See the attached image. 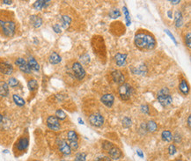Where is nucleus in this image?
Returning <instances> with one entry per match:
<instances>
[{"mask_svg": "<svg viewBox=\"0 0 191 161\" xmlns=\"http://www.w3.org/2000/svg\"><path fill=\"white\" fill-rule=\"evenodd\" d=\"M135 44L137 48L142 49H152L155 48V39L146 33H137L135 36Z\"/></svg>", "mask_w": 191, "mask_h": 161, "instance_id": "obj_1", "label": "nucleus"}, {"mask_svg": "<svg viewBox=\"0 0 191 161\" xmlns=\"http://www.w3.org/2000/svg\"><path fill=\"white\" fill-rule=\"evenodd\" d=\"M132 87L130 86V85L129 84H123L121 85V86L119 87V95L121 97L122 99L123 100H128L130 99L131 94H132Z\"/></svg>", "mask_w": 191, "mask_h": 161, "instance_id": "obj_2", "label": "nucleus"}, {"mask_svg": "<svg viewBox=\"0 0 191 161\" xmlns=\"http://www.w3.org/2000/svg\"><path fill=\"white\" fill-rule=\"evenodd\" d=\"M15 29H16V25L13 21H5L2 27L4 34L7 37L13 36L15 33Z\"/></svg>", "mask_w": 191, "mask_h": 161, "instance_id": "obj_3", "label": "nucleus"}, {"mask_svg": "<svg viewBox=\"0 0 191 161\" xmlns=\"http://www.w3.org/2000/svg\"><path fill=\"white\" fill-rule=\"evenodd\" d=\"M72 70L74 72L75 77L78 79H80V80H81L82 79H84V77L85 76V71L83 66L80 65V63H78V62H76V63L73 64V65H72Z\"/></svg>", "mask_w": 191, "mask_h": 161, "instance_id": "obj_4", "label": "nucleus"}, {"mask_svg": "<svg viewBox=\"0 0 191 161\" xmlns=\"http://www.w3.org/2000/svg\"><path fill=\"white\" fill-rule=\"evenodd\" d=\"M89 122L92 125L95 127H100L104 123V118L100 114H93L89 117Z\"/></svg>", "mask_w": 191, "mask_h": 161, "instance_id": "obj_5", "label": "nucleus"}, {"mask_svg": "<svg viewBox=\"0 0 191 161\" xmlns=\"http://www.w3.org/2000/svg\"><path fill=\"white\" fill-rule=\"evenodd\" d=\"M47 125L50 129L57 131L60 129V122L56 116H49L47 119Z\"/></svg>", "mask_w": 191, "mask_h": 161, "instance_id": "obj_6", "label": "nucleus"}, {"mask_svg": "<svg viewBox=\"0 0 191 161\" xmlns=\"http://www.w3.org/2000/svg\"><path fill=\"white\" fill-rule=\"evenodd\" d=\"M15 65H18L19 68V70L21 71H23L24 73L29 74L31 72V70H30L29 66L27 65V63L23 58H18L16 60V62H15Z\"/></svg>", "mask_w": 191, "mask_h": 161, "instance_id": "obj_7", "label": "nucleus"}, {"mask_svg": "<svg viewBox=\"0 0 191 161\" xmlns=\"http://www.w3.org/2000/svg\"><path fill=\"white\" fill-rule=\"evenodd\" d=\"M112 78H113V80L114 81L116 84H118V85L124 84L125 77L122 73V71H120V70H114L112 72Z\"/></svg>", "mask_w": 191, "mask_h": 161, "instance_id": "obj_8", "label": "nucleus"}, {"mask_svg": "<svg viewBox=\"0 0 191 161\" xmlns=\"http://www.w3.org/2000/svg\"><path fill=\"white\" fill-rule=\"evenodd\" d=\"M0 71H1L3 74L10 75V74H12L13 71V65H10L9 63L2 62V63H0Z\"/></svg>", "mask_w": 191, "mask_h": 161, "instance_id": "obj_9", "label": "nucleus"}, {"mask_svg": "<svg viewBox=\"0 0 191 161\" xmlns=\"http://www.w3.org/2000/svg\"><path fill=\"white\" fill-rule=\"evenodd\" d=\"M108 151H109V156L111 157L112 159H114V160H118V159H120V158L122 157V155H123L121 150H120L118 147L114 146V145H113Z\"/></svg>", "mask_w": 191, "mask_h": 161, "instance_id": "obj_10", "label": "nucleus"}, {"mask_svg": "<svg viewBox=\"0 0 191 161\" xmlns=\"http://www.w3.org/2000/svg\"><path fill=\"white\" fill-rule=\"evenodd\" d=\"M158 100H159V102L163 107H166V106L170 105L173 102V98H172V96L170 94L160 95V96H158Z\"/></svg>", "mask_w": 191, "mask_h": 161, "instance_id": "obj_11", "label": "nucleus"}, {"mask_svg": "<svg viewBox=\"0 0 191 161\" xmlns=\"http://www.w3.org/2000/svg\"><path fill=\"white\" fill-rule=\"evenodd\" d=\"M126 58H127V55L126 54L117 53L114 56V61H115L116 65L118 66H124L126 65Z\"/></svg>", "mask_w": 191, "mask_h": 161, "instance_id": "obj_12", "label": "nucleus"}, {"mask_svg": "<svg viewBox=\"0 0 191 161\" xmlns=\"http://www.w3.org/2000/svg\"><path fill=\"white\" fill-rule=\"evenodd\" d=\"M114 96H113L112 94H110V93L104 94L103 96L101 97V101H102V103H103L105 106L109 107V108L112 107V105L114 104Z\"/></svg>", "mask_w": 191, "mask_h": 161, "instance_id": "obj_13", "label": "nucleus"}, {"mask_svg": "<svg viewBox=\"0 0 191 161\" xmlns=\"http://www.w3.org/2000/svg\"><path fill=\"white\" fill-rule=\"evenodd\" d=\"M59 150L62 153H64V155H69L71 151V149L70 147V145H68L65 141H60L59 142Z\"/></svg>", "mask_w": 191, "mask_h": 161, "instance_id": "obj_14", "label": "nucleus"}, {"mask_svg": "<svg viewBox=\"0 0 191 161\" xmlns=\"http://www.w3.org/2000/svg\"><path fill=\"white\" fill-rule=\"evenodd\" d=\"M48 60H49L50 64H52V65H57V64H59L61 62L62 58H61V56L57 53L53 52V53L50 54V56L48 57Z\"/></svg>", "mask_w": 191, "mask_h": 161, "instance_id": "obj_15", "label": "nucleus"}, {"mask_svg": "<svg viewBox=\"0 0 191 161\" xmlns=\"http://www.w3.org/2000/svg\"><path fill=\"white\" fill-rule=\"evenodd\" d=\"M27 146H28V139L26 137L19 139V141L17 144V148L19 151H24L27 148Z\"/></svg>", "mask_w": 191, "mask_h": 161, "instance_id": "obj_16", "label": "nucleus"}, {"mask_svg": "<svg viewBox=\"0 0 191 161\" xmlns=\"http://www.w3.org/2000/svg\"><path fill=\"white\" fill-rule=\"evenodd\" d=\"M27 65L29 66L30 70H34V71H38L40 70V66H39V64L37 63V61L33 58V57H29L28 59V63Z\"/></svg>", "mask_w": 191, "mask_h": 161, "instance_id": "obj_17", "label": "nucleus"}, {"mask_svg": "<svg viewBox=\"0 0 191 161\" xmlns=\"http://www.w3.org/2000/svg\"><path fill=\"white\" fill-rule=\"evenodd\" d=\"M179 89L181 90V92L183 93V94H188L189 93V91H190V87H189V85L188 83L186 82L185 79H182L180 85H179Z\"/></svg>", "mask_w": 191, "mask_h": 161, "instance_id": "obj_18", "label": "nucleus"}, {"mask_svg": "<svg viewBox=\"0 0 191 161\" xmlns=\"http://www.w3.org/2000/svg\"><path fill=\"white\" fill-rule=\"evenodd\" d=\"M8 93H9L8 84H6L4 82H1L0 83V96H7Z\"/></svg>", "mask_w": 191, "mask_h": 161, "instance_id": "obj_19", "label": "nucleus"}, {"mask_svg": "<svg viewBox=\"0 0 191 161\" xmlns=\"http://www.w3.org/2000/svg\"><path fill=\"white\" fill-rule=\"evenodd\" d=\"M31 22H32L33 26L36 28L40 27L42 24V19L40 18L39 16H36V15H33L31 17Z\"/></svg>", "mask_w": 191, "mask_h": 161, "instance_id": "obj_20", "label": "nucleus"}, {"mask_svg": "<svg viewBox=\"0 0 191 161\" xmlns=\"http://www.w3.org/2000/svg\"><path fill=\"white\" fill-rule=\"evenodd\" d=\"M49 3V1H44V0H39V1H36L34 4H33V7L36 9V10H42V8L46 7L47 4Z\"/></svg>", "mask_w": 191, "mask_h": 161, "instance_id": "obj_21", "label": "nucleus"}, {"mask_svg": "<svg viewBox=\"0 0 191 161\" xmlns=\"http://www.w3.org/2000/svg\"><path fill=\"white\" fill-rule=\"evenodd\" d=\"M71 22V18H70V17L66 16V15H64V16L62 17L60 26H61V27H63V28H64V29H66V28H68V27H69V26H70Z\"/></svg>", "mask_w": 191, "mask_h": 161, "instance_id": "obj_22", "label": "nucleus"}, {"mask_svg": "<svg viewBox=\"0 0 191 161\" xmlns=\"http://www.w3.org/2000/svg\"><path fill=\"white\" fill-rule=\"evenodd\" d=\"M183 24V19H182V15L181 12H176L175 13V26L176 27H181Z\"/></svg>", "mask_w": 191, "mask_h": 161, "instance_id": "obj_23", "label": "nucleus"}, {"mask_svg": "<svg viewBox=\"0 0 191 161\" xmlns=\"http://www.w3.org/2000/svg\"><path fill=\"white\" fill-rule=\"evenodd\" d=\"M133 72L137 75H143L145 74L146 72V70H145V67L144 65H141V66H137V67H135L132 69Z\"/></svg>", "mask_w": 191, "mask_h": 161, "instance_id": "obj_24", "label": "nucleus"}, {"mask_svg": "<svg viewBox=\"0 0 191 161\" xmlns=\"http://www.w3.org/2000/svg\"><path fill=\"white\" fill-rule=\"evenodd\" d=\"M162 139L166 142H170L172 139H173V136H172V133L168 130H165L162 132Z\"/></svg>", "mask_w": 191, "mask_h": 161, "instance_id": "obj_25", "label": "nucleus"}, {"mask_svg": "<svg viewBox=\"0 0 191 161\" xmlns=\"http://www.w3.org/2000/svg\"><path fill=\"white\" fill-rule=\"evenodd\" d=\"M13 100H14L15 104L18 105V106L22 107V106L25 105V100H24L21 97H19V95H17V94H14V95L13 96Z\"/></svg>", "mask_w": 191, "mask_h": 161, "instance_id": "obj_26", "label": "nucleus"}, {"mask_svg": "<svg viewBox=\"0 0 191 161\" xmlns=\"http://www.w3.org/2000/svg\"><path fill=\"white\" fill-rule=\"evenodd\" d=\"M67 137H68V139L70 140V142H71V141H77L78 140V134L74 130L69 131Z\"/></svg>", "mask_w": 191, "mask_h": 161, "instance_id": "obj_27", "label": "nucleus"}, {"mask_svg": "<svg viewBox=\"0 0 191 161\" xmlns=\"http://www.w3.org/2000/svg\"><path fill=\"white\" fill-rule=\"evenodd\" d=\"M147 129L151 132H154L157 129V124L153 121H150L147 123Z\"/></svg>", "mask_w": 191, "mask_h": 161, "instance_id": "obj_28", "label": "nucleus"}, {"mask_svg": "<svg viewBox=\"0 0 191 161\" xmlns=\"http://www.w3.org/2000/svg\"><path fill=\"white\" fill-rule=\"evenodd\" d=\"M27 85H28V89L30 90V91H34L36 88H37V81L35 80V79H30L29 82H28V84H27Z\"/></svg>", "mask_w": 191, "mask_h": 161, "instance_id": "obj_29", "label": "nucleus"}, {"mask_svg": "<svg viewBox=\"0 0 191 161\" xmlns=\"http://www.w3.org/2000/svg\"><path fill=\"white\" fill-rule=\"evenodd\" d=\"M123 13L125 15V19H126V25L129 26L131 24V20H130V15L129 13L127 7H123Z\"/></svg>", "mask_w": 191, "mask_h": 161, "instance_id": "obj_30", "label": "nucleus"}, {"mask_svg": "<svg viewBox=\"0 0 191 161\" xmlns=\"http://www.w3.org/2000/svg\"><path fill=\"white\" fill-rule=\"evenodd\" d=\"M56 117L58 119V120H64L66 118V114L64 113L63 110L61 109H58L56 112Z\"/></svg>", "mask_w": 191, "mask_h": 161, "instance_id": "obj_31", "label": "nucleus"}, {"mask_svg": "<svg viewBox=\"0 0 191 161\" xmlns=\"http://www.w3.org/2000/svg\"><path fill=\"white\" fill-rule=\"evenodd\" d=\"M121 15V13L118 9H114V10H112L111 12L109 13V16L111 17L112 19H116L118 17H120Z\"/></svg>", "mask_w": 191, "mask_h": 161, "instance_id": "obj_32", "label": "nucleus"}, {"mask_svg": "<svg viewBox=\"0 0 191 161\" xmlns=\"http://www.w3.org/2000/svg\"><path fill=\"white\" fill-rule=\"evenodd\" d=\"M85 158H86V154L83 153V152H80V153H78L76 155L75 161H85Z\"/></svg>", "mask_w": 191, "mask_h": 161, "instance_id": "obj_33", "label": "nucleus"}, {"mask_svg": "<svg viewBox=\"0 0 191 161\" xmlns=\"http://www.w3.org/2000/svg\"><path fill=\"white\" fill-rule=\"evenodd\" d=\"M19 85V81L17 80L15 78H11L8 80V85H10L11 87H16Z\"/></svg>", "mask_w": 191, "mask_h": 161, "instance_id": "obj_34", "label": "nucleus"}, {"mask_svg": "<svg viewBox=\"0 0 191 161\" xmlns=\"http://www.w3.org/2000/svg\"><path fill=\"white\" fill-rule=\"evenodd\" d=\"M123 125L125 128H129L131 126V120L128 117H124L123 120Z\"/></svg>", "mask_w": 191, "mask_h": 161, "instance_id": "obj_35", "label": "nucleus"}, {"mask_svg": "<svg viewBox=\"0 0 191 161\" xmlns=\"http://www.w3.org/2000/svg\"><path fill=\"white\" fill-rule=\"evenodd\" d=\"M185 42H186V45L190 48L191 47V34L190 33H188L185 36Z\"/></svg>", "mask_w": 191, "mask_h": 161, "instance_id": "obj_36", "label": "nucleus"}, {"mask_svg": "<svg viewBox=\"0 0 191 161\" xmlns=\"http://www.w3.org/2000/svg\"><path fill=\"white\" fill-rule=\"evenodd\" d=\"M169 94V90L167 88H163L162 90H160L159 93H158V96H160V95H167Z\"/></svg>", "mask_w": 191, "mask_h": 161, "instance_id": "obj_37", "label": "nucleus"}, {"mask_svg": "<svg viewBox=\"0 0 191 161\" xmlns=\"http://www.w3.org/2000/svg\"><path fill=\"white\" fill-rule=\"evenodd\" d=\"M70 145L71 149H73V150H77L79 148V144H78L77 141H71V142H70V145Z\"/></svg>", "mask_w": 191, "mask_h": 161, "instance_id": "obj_38", "label": "nucleus"}, {"mask_svg": "<svg viewBox=\"0 0 191 161\" xmlns=\"http://www.w3.org/2000/svg\"><path fill=\"white\" fill-rule=\"evenodd\" d=\"M95 161H111L110 158L108 156H101V157H98L96 158Z\"/></svg>", "mask_w": 191, "mask_h": 161, "instance_id": "obj_39", "label": "nucleus"}, {"mask_svg": "<svg viewBox=\"0 0 191 161\" xmlns=\"http://www.w3.org/2000/svg\"><path fill=\"white\" fill-rule=\"evenodd\" d=\"M53 29H54V31L56 33H61L62 32V27H61V26L59 25V24H55L54 26H53Z\"/></svg>", "mask_w": 191, "mask_h": 161, "instance_id": "obj_40", "label": "nucleus"}, {"mask_svg": "<svg viewBox=\"0 0 191 161\" xmlns=\"http://www.w3.org/2000/svg\"><path fill=\"white\" fill-rule=\"evenodd\" d=\"M168 151H169L170 155H174L175 152H176V147L174 145H171L169 146V148H168Z\"/></svg>", "mask_w": 191, "mask_h": 161, "instance_id": "obj_41", "label": "nucleus"}, {"mask_svg": "<svg viewBox=\"0 0 191 161\" xmlns=\"http://www.w3.org/2000/svg\"><path fill=\"white\" fill-rule=\"evenodd\" d=\"M113 145H113L112 143H110V142H105V143L103 144V148H104L106 151H109Z\"/></svg>", "mask_w": 191, "mask_h": 161, "instance_id": "obj_42", "label": "nucleus"}, {"mask_svg": "<svg viewBox=\"0 0 191 161\" xmlns=\"http://www.w3.org/2000/svg\"><path fill=\"white\" fill-rule=\"evenodd\" d=\"M165 32H166V33H167V35H169V36H170V38H171V39L173 40V42H175V44H177V42H176L175 38L174 37V35H173V34H172V33H170V31H169V30H167V29H166V30H165Z\"/></svg>", "mask_w": 191, "mask_h": 161, "instance_id": "obj_43", "label": "nucleus"}, {"mask_svg": "<svg viewBox=\"0 0 191 161\" xmlns=\"http://www.w3.org/2000/svg\"><path fill=\"white\" fill-rule=\"evenodd\" d=\"M141 109H142V111H143L144 114H149V108H148L147 105H143V106L141 107Z\"/></svg>", "mask_w": 191, "mask_h": 161, "instance_id": "obj_44", "label": "nucleus"}, {"mask_svg": "<svg viewBox=\"0 0 191 161\" xmlns=\"http://www.w3.org/2000/svg\"><path fill=\"white\" fill-rule=\"evenodd\" d=\"M137 155H138L140 158H143V153L142 152L141 150H137Z\"/></svg>", "mask_w": 191, "mask_h": 161, "instance_id": "obj_45", "label": "nucleus"}, {"mask_svg": "<svg viewBox=\"0 0 191 161\" xmlns=\"http://www.w3.org/2000/svg\"><path fill=\"white\" fill-rule=\"evenodd\" d=\"M174 138H175V140L176 141V142H180V140H181V137H179V135H178V134H176V136H175Z\"/></svg>", "mask_w": 191, "mask_h": 161, "instance_id": "obj_46", "label": "nucleus"}, {"mask_svg": "<svg viewBox=\"0 0 191 161\" xmlns=\"http://www.w3.org/2000/svg\"><path fill=\"white\" fill-rule=\"evenodd\" d=\"M191 116H189L188 118V125H189V128H190V124H191Z\"/></svg>", "mask_w": 191, "mask_h": 161, "instance_id": "obj_47", "label": "nucleus"}, {"mask_svg": "<svg viewBox=\"0 0 191 161\" xmlns=\"http://www.w3.org/2000/svg\"><path fill=\"white\" fill-rule=\"evenodd\" d=\"M3 3H4V4H11L13 2H12V1H7V0H4Z\"/></svg>", "mask_w": 191, "mask_h": 161, "instance_id": "obj_48", "label": "nucleus"}, {"mask_svg": "<svg viewBox=\"0 0 191 161\" xmlns=\"http://www.w3.org/2000/svg\"><path fill=\"white\" fill-rule=\"evenodd\" d=\"M171 3H172L173 4H177L178 3H180V1H179V0H176V1H171Z\"/></svg>", "mask_w": 191, "mask_h": 161, "instance_id": "obj_49", "label": "nucleus"}, {"mask_svg": "<svg viewBox=\"0 0 191 161\" xmlns=\"http://www.w3.org/2000/svg\"><path fill=\"white\" fill-rule=\"evenodd\" d=\"M4 21H2V20H0V29H2V27H3V25H4Z\"/></svg>", "mask_w": 191, "mask_h": 161, "instance_id": "obj_50", "label": "nucleus"}, {"mask_svg": "<svg viewBox=\"0 0 191 161\" xmlns=\"http://www.w3.org/2000/svg\"><path fill=\"white\" fill-rule=\"evenodd\" d=\"M167 14H168V16H169L170 19H172V12H171V11H169V12L167 13Z\"/></svg>", "mask_w": 191, "mask_h": 161, "instance_id": "obj_51", "label": "nucleus"}, {"mask_svg": "<svg viewBox=\"0 0 191 161\" xmlns=\"http://www.w3.org/2000/svg\"><path fill=\"white\" fill-rule=\"evenodd\" d=\"M79 122H80V124H84V122L82 121V119H80V118H79Z\"/></svg>", "mask_w": 191, "mask_h": 161, "instance_id": "obj_52", "label": "nucleus"}, {"mask_svg": "<svg viewBox=\"0 0 191 161\" xmlns=\"http://www.w3.org/2000/svg\"><path fill=\"white\" fill-rule=\"evenodd\" d=\"M2 120H3V116H2V114H0V122H2Z\"/></svg>", "mask_w": 191, "mask_h": 161, "instance_id": "obj_53", "label": "nucleus"}, {"mask_svg": "<svg viewBox=\"0 0 191 161\" xmlns=\"http://www.w3.org/2000/svg\"><path fill=\"white\" fill-rule=\"evenodd\" d=\"M176 161H182V160H176Z\"/></svg>", "mask_w": 191, "mask_h": 161, "instance_id": "obj_54", "label": "nucleus"}, {"mask_svg": "<svg viewBox=\"0 0 191 161\" xmlns=\"http://www.w3.org/2000/svg\"><path fill=\"white\" fill-rule=\"evenodd\" d=\"M63 161H67V160H63Z\"/></svg>", "mask_w": 191, "mask_h": 161, "instance_id": "obj_55", "label": "nucleus"}, {"mask_svg": "<svg viewBox=\"0 0 191 161\" xmlns=\"http://www.w3.org/2000/svg\"><path fill=\"white\" fill-rule=\"evenodd\" d=\"M35 161H38V160H35Z\"/></svg>", "mask_w": 191, "mask_h": 161, "instance_id": "obj_56", "label": "nucleus"}]
</instances>
